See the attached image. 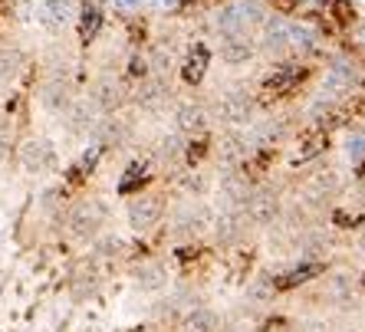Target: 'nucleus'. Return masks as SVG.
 I'll list each match as a JSON object with an SVG mask.
<instances>
[{"mask_svg": "<svg viewBox=\"0 0 365 332\" xmlns=\"http://www.w3.org/2000/svg\"><path fill=\"white\" fill-rule=\"evenodd\" d=\"M26 66V53L14 43H0V85L4 83H14V79L24 73Z\"/></svg>", "mask_w": 365, "mask_h": 332, "instance_id": "21", "label": "nucleus"}, {"mask_svg": "<svg viewBox=\"0 0 365 332\" xmlns=\"http://www.w3.org/2000/svg\"><path fill=\"white\" fill-rule=\"evenodd\" d=\"M165 214H168V201L162 191H138L125 204V224L135 237H148L165 224Z\"/></svg>", "mask_w": 365, "mask_h": 332, "instance_id": "6", "label": "nucleus"}, {"mask_svg": "<svg viewBox=\"0 0 365 332\" xmlns=\"http://www.w3.org/2000/svg\"><path fill=\"white\" fill-rule=\"evenodd\" d=\"M14 148H17V135H14V125L7 119H0V165L14 158Z\"/></svg>", "mask_w": 365, "mask_h": 332, "instance_id": "26", "label": "nucleus"}, {"mask_svg": "<svg viewBox=\"0 0 365 332\" xmlns=\"http://www.w3.org/2000/svg\"><path fill=\"white\" fill-rule=\"evenodd\" d=\"M79 17V0H36L34 24L46 30L50 36H63L76 26Z\"/></svg>", "mask_w": 365, "mask_h": 332, "instance_id": "7", "label": "nucleus"}, {"mask_svg": "<svg viewBox=\"0 0 365 332\" xmlns=\"http://www.w3.org/2000/svg\"><path fill=\"white\" fill-rule=\"evenodd\" d=\"M86 99L96 105V112H99V115H115V112H119V105L125 103V89L119 85V79L102 76L99 83L89 89V95H86Z\"/></svg>", "mask_w": 365, "mask_h": 332, "instance_id": "14", "label": "nucleus"}, {"mask_svg": "<svg viewBox=\"0 0 365 332\" xmlns=\"http://www.w3.org/2000/svg\"><path fill=\"white\" fill-rule=\"evenodd\" d=\"M102 17H106L102 4H96V0H86V4H79L76 30H79V40H83V46H89V43L96 40V33L102 30Z\"/></svg>", "mask_w": 365, "mask_h": 332, "instance_id": "19", "label": "nucleus"}, {"mask_svg": "<svg viewBox=\"0 0 365 332\" xmlns=\"http://www.w3.org/2000/svg\"><path fill=\"white\" fill-rule=\"evenodd\" d=\"M181 326H185V332H217L221 329V316H217V309L201 303V306L181 316Z\"/></svg>", "mask_w": 365, "mask_h": 332, "instance_id": "22", "label": "nucleus"}, {"mask_svg": "<svg viewBox=\"0 0 365 332\" xmlns=\"http://www.w3.org/2000/svg\"><path fill=\"white\" fill-rule=\"evenodd\" d=\"M280 214H283V204L277 191H270V187H254L250 191V197H247V204H244V217L250 224L270 227V224L280 221Z\"/></svg>", "mask_w": 365, "mask_h": 332, "instance_id": "11", "label": "nucleus"}, {"mask_svg": "<svg viewBox=\"0 0 365 332\" xmlns=\"http://www.w3.org/2000/svg\"><path fill=\"white\" fill-rule=\"evenodd\" d=\"M40 105L50 115H56V119H63L69 112V105L76 103V89H73V83H69L66 69H50L46 73V79L40 83Z\"/></svg>", "mask_w": 365, "mask_h": 332, "instance_id": "9", "label": "nucleus"}, {"mask_svg": "<svg viewBox=\"0 0 365 332\" xmlns=\"http://www.w3.org/2000/svg\"><path fill=\"white\" fill-rule=\"evenodd\" d=\"M165 221H168V237L175 240V244H191V240L201 237L204 230H211L214 214L207 211L197 197H185V201H178L175 207H168Z\"/></svg>", "mask_w": 365, "mask_h": 332, "instance_id": "5", "label": "nucleus"}, {"mask_svg": "<svg viewBox=\"0 0 365 332\" xmlns=\"http://www.w3.org/2000/svg\"><path fill=\"white\" fill-rule=\"evenodd\" d=\"M128 280H132V290L142 296H165L171 286V270L162 256H145V260L132 264Z\"/></svg>", "mask_w": 365, "mask_h": 332, "instance_id": "8", "label": "nucleus"}, {"mask_svg": "<svg viewBox=\"0 0 365 332\" xmlns=\"http://www.w3.org/2000/svg\"><path fill=\"white\" fill-rule=\"evenodd\" d=\"M102 7H109L119 17H135L145 10V0H102Z\"/></svg>", "mask_w": 365, "mask_h": 332, "instance_id": "27", "label": "nucleus"}, {"mask_svg": "<svg viewBox=\"0 0 365 332\" xmlns=\"http://www.w3.org/2000/svg\"><path fill=\"white\" fill-rule=\"evenodd\" d=\"M267 20V7L260 0H227L217 14H214V30L221 33V40L230 36H254L260 24Z\"/></svg>", "mask_w": 365, "mask_h": 332, "instance_id": "3", "label": "nucleus"}, {"mask_svg": "<svg viewBox=\"0 0 365 332\" xmlns=\"http://www.w3.org/2000/svg\"><path fill=\"white\" fill-rule=\"evenodd\" d=\"M359 254H362V256H365V227H362V230H359Z\"/></svg>", "mask_w": 365, "mask_h": 332, "instance_id": "29", "label": "nucleus"}, {"mask_svg": "<svg viewBox=\"0 0 365 332\" xmlns=\"http://www.w3.org/2000/svg\"><path fill=\"white\" fill-rule=\"evenodd\" d=\"M359 83V69L356 63H349V60H336L329 66V73H326V93L329 95H346L352 85Z\"/></svg>", "mask_w": 365, "mask_h": 332, "instance_id": "18", "label": "nucleus"}, {"mask_svg": "<svg viewBox=\"0 0 365 332\" xmlns=\"http://www.w3.org/2000/svg\"><path fill=\"white\" fill-rule=\"evenodd\" d=\"M99 112H96V105L89 103V99H76V103L69 105V112L63 115V122H66V132L76 138H89L93 135V128L99 125Z\"/></svg>", "mask_w": 365, "mask_h": 332, "instance_id": "15", "label": "nucleus"}, {"mask_svg": "<svg viewBox=\"0 0 365 332\" xmlns=\"http://www.w3.org/2000/svg\"><path fill=\"white\" fill-rule=\"evenodd\" d=\"M260 46H264L270 56H297L316 46V33L309 26L297 24V20L287 17H270L260 24Z\"/></svg>", "mask_w": 365, "mask_h": 332, "instance_id": "2", "label": "nucleus"}, {"mask_svg": "<svg viewBox=\"0 0 365 332\" xmlns=\"http://www.w3.org/2000/svg\"><path fill=\"white\" fill-rule=\"evenodd\" d=\"M36 211H40L50 224H60V227H63V217H66V211H69L66 187H63V185L46 187V191L40 194V201H36Z\"/></svg>", "mask_w": 365, "mask_h": 332, "instance_id": "17", "label": "nucleus"}, {"mask_svg": "<svg viewBox=\"0 0 365 332\" xmlns=\"http://www.w3.org/2000/svg\"><path fill=\"white\" fill-rule=\"evenodd\" d=\"M342 152H346L349 168H359V165H365V132H362V128L349 132L346 142H342Z\"/></svg>", "mask_w": 365, "mask_h": 332, "instance_id": "25", "label": "nucleus"}, {"mask_svg": "<svg viewBox=\"0 0 365 332\" xmlns=\"http://www.w3.org/2000/svg\"><path fill=\"white\" fill-rule=\"evenodd\" d=\"M185 0H145V7L152 10V14H175Z\"/></svg>", "mask_w": 365, "mask_h": 332, "instance_id": "28", "label": "nucleus"}, {"mask_svg": "<svg viewBox=\"0 0 365 332\" xmlns=\"http://www.w3.org/2000/svg\"><path fill=\"white\" fill-rule=\"evenodd\" d=\"M207 63H211V50H207L204 43H195L191 53H187V60H185V69H181L185 83H191V85L201 83L204 73H207Z\"/></svg>", "mask_w": 365, "mask_h": 332, "instance_id": "23", "label": "nucleus"}, {"mask_svg": "<svg viewBox=\"0 0 365 332\" xmlns=\"http://www.w3.org/2000/svg\"><path fill=\"white\" fill-rule=\"evenodd\" d=\"M257 56V40L254 36H230V40H221V60L230 63V66H244Z\"/></svg>", "mask_w": 365, "mask_h": 332, "instance_id": "20", "label": "nucleus"}, {"mask_svg": "<svg viewBox=\"0 0 365 332\" xmlns=\"http://www.w3.org/2000/svg\"><path fill=\"white\" fill-rule=\"evenodd\" d=\"M14 158H17V168L30 178H50L60 171V148L46 135L20 138L17 148H14Z\"/></svg>", "mask_w": 365, "mask_h": 332, "instance_id": "4", "label": "nucleus"}, {"mask_svg": "<svg viewBox=\"0 0 365 332\" xmlns=\"http://www.w3.org/2000/svg\"><path fill=\"white\" fill-rule=\"evenodd\" d=\"M214 115H217V122L227 128H247L250 122H254L257 115V103L254 95L244 93V89H234V93H224L221 99H217V105H214Z\"/></svg>", "mask_w": 365, "mask_h": 332, "instance_id": "10", "label": "nucleus"}, {"mask_svg": "<svg viewBox=\"0 0 365 332\" xmlns=\"http://www.w3.org/2000/svg\"><path fill=\"white\" fill-rule=\"evenodd\" d=\"M132 99H135L138 109L158 112L171 99V93H168V85H165L162 76H145L142 83H138V89H135V95H132Z\"/></svg>", "mask_w": 365, "mask_h": 332, "instance_id": "16", "label": "nucleus"}, {"mask_svg": "<svg viewBox=\"0 0 365 332\" xmlns=\"http://www.w3.org/2000/svg\"><path fill=\"white\" fill-rule=\"evenodd\" d=\"M63 230L66 237L79 247H89L109 230V204L102 197H79L69 201V211L63 217Z\"/></svg>", "mask_w": 365, "mask_h": 332, "instance_id": "1", "label": "nucleus"}, {"mask_svg": "<svg viewBox=\"0 0 365 332\" xmlns=\"http://www.w3.org/2000/svg\"><path fill=\"white\" fill-rule=\"evenodd\" d=\"M207 125H211V112L204 109L201 103H181L178 109H175V132H178L181 138L204 135Z\"/></svg>", "mask_w": 365, "mask_h": 332, "instance_id": "13", "label": "nucleus"}, {"mask_svg": "<svg viewBox=\"0 0 365 332\" xmlns=\"http://www.w3.org/2000/svg\"><path fill=\"white\" fill-rule=\"evenodd\" d=\"M283 135H287V125L273 119V122H264V125H254V132H250V142H254L257 148H267V145H277Z\"/></svg>", "mask_w": 365, "mask_h": 332, "instance_id": "24", "label": "nucleus"}, {"mask_svg": "<svg viewBox=\"0 0 365 332\" xmlns=\"http://www.w3.org/2000/svg\"><path fill=\"white\" fill-rule=\"evenodd\" d=\"M132 254V244L128 237L115 234V230H106L96 244H89V264L93 266H109V264H122Z\"/></svg>", "mask_w": 365, "mask_h": 332, "instance_id": "12", "label": "nucleus"}]
</instances>
